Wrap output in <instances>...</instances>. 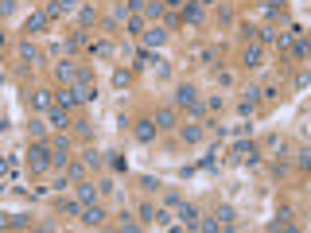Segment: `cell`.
Masks as SVG:
<instances>
[{"label": "cell", "mask_w": 311, "mask_h": 233, "mask_svg": "<svg viewBox=\"0 0 311 233\" xmlns=\"http://www.w3.org/2000/svg\"><path fill=\"white\" fill-rule=\"evenodd\" d=\"M93 20H97V12H93V8H82V12H78V24H82V28H89Z\"/></svg>", "instance_id": "cell-19"}, {"label": "cell", "mask_w": 311, "mask_h": 233, "mask_svg": "<svg viewBox=\"0 0 311 233\" xmlns=\"http://www.w3.org/2000/svg\"><path fill=\"white\" fill-rule=\"evenodd\" d=\"M59 105H62V109L78 105V93H74V89H62V93H59Z\"/></svg>", "instance_id": "cell-18"}, {"label": "cell", "mask_w": 311, "mask_h": 233, "mask_svg": "<svg viewBox=\"0 0 311 233\" xmlns=\"http://www.w3.org/2000/svg\"><path fill=\"white\" fill-rule=\"evenodd\" d=\"M43 28H47V16H43V12L28 16V31H31V35H35V31H43Z\"/></svg>", "instance_id": "cell-14"}, {"label": "cell", "mask_w": 311, "mask_h": 233, "mask_svg": "<svg viewBox=\"0 0 311 233\" xmlns=\"http://www.w3.org/2000/svg\"><path fill=\"white\" fill-rule=\"evenodd\" d=\"M234 160H249V163H257V148H253V144H237V148H234Z\"/></svg>", "instance_id": "cell-11"}, {"label": "cell", "mask_w": 311, "mask_h": 233, "mask_svg": "<svg viewBox=\"0 0 311 233\" xmlns=\"http://www.w3.org/2000/svg\"><path fill=\"white\" fill-rule=\"evenodd\" d=\"M214 218H218V225H230V221H234V206H218Z\"/></svg>", "instance_id": "cell-16"}, {"label": "cell", "mask_w": 311, "mask_h": 233, "mask_svg": "<svg viewBox=\"0 0 311 233\" xmlns=\"http://www.w3.org/2000/svg\"><path fill=\"white\" fill-rule=\"evenodd\" d=\"M55 74H59V82H78V70L70 66V62H59V66H55Z\"/></svg>", "instance_id": "cell-10"}, {"label": "cell", "mask_w": 311, "mask_h": 233, "mask_svg": "<svg viewBox=\"0 0 311 233\" xmlns=\"http://www.w3.org/2000/svg\"><path fill=\"white\" fill-rule=\"evenodd\" d=\"M194 101H198V97H194V86H179V89H175V105H183V109H191Z\"/></svg>", "instance_id": "cell-5"}, {"label": "cell", "mask_w": 311, "mask_h": 233, "mask_svg": "<svg viewBox=\"0 0 311 233\" xmlns=\"http://www.w3.org/2000/svg\"><path fill=\"white\" fill-rule=\"evenodd\" d=\"M93 198H97V187H93V183H82V187H78V202L86 206V202H93Z\"/></svg>", "instance_id": "cell-13"}, {"label": "cell", "mask_w": 311, "mask_h": 233, "mask_svg": "<svg viewBox=\"0 0 311 233\" xmlns=\"http://www.w3.org/2000/svg\"><path fill=\"white\" fill-rule=\"evenodd\" d=\"M113 51H117V47L109 43V39H101V43H89V55H93V58H113Z\"/></svg>", "instance_id": "cell-8"}, {"label": "cell", "mask_w": 311, "mask_h": 233, "mask_svg": "<svg viewBox=\"0 0 311 233\" xmlns=\"http://www.w3.org/2000/svg\"><path fill=\"white\" fill-rule=\"evenodd\" d=\"M156 125H152V121H136V140H140V144H148V140H156Z\"/></svg>", "instance_id": "cell-2"}, {"label": "cell", "mask_w": 311, "mask_h": 233, "mask_svg": "<svg viewBox=\"0 0 311 233\" xmlns=\"http://www.w3.org/2000/svg\"><path fill=\"white\" fill-rule=\"evenodd\" d=\"M0 47H4V31H0Z\"/></svg>", "instance_id": "cell-31"}, {"label": "cell", "mask_w": 311, "mask_h": 233, "mask_svg": "<svg viewBox=\"0 0 311 233\" xmlns=\"http://www.w3.org/2000/svg\"><path fill=\"white\" fill-rule=\"evenodd\" d=\"M194 4H198V8H206V4H214V0H194Z\"/></svg>", "instance_id": "cell-30"}, {"label": "cell", "mask_w": 311, "mask_h": 233, "mask_svg": "<svg viewBox=\"0 0 311 233\" xmlns=\"http://www.w3.org/2000/svg\"><path fill=\"white\" fill-rule=\"evenodd\" d=\"M74 93H78V101H93V97H97V89L89 86V78H78V86H74Z\"/></svg>", "instance_id": "cell-7"}, {"label": "cell", "mask_w": 311, "mask_h": 233, "mask_svg": "<svg viewBox=\"0 0 311 233\" xmlns=\"http://www.w3.org/2000/svg\"><path fill=\"white\" fill-rule=\"evenodd\" d=\"M24 58H28L31 66H35V62H39V51H35V47H31V43H24Z\"/></svg>", "instance_id": "cell-24"}, {"label": "cell", "mask_w": 311, "mask_h": 233, "mask_svg": "<svg viewBox=\"0 0 311 233\" xmlns=\"http://www.w3.org/2000/svg\"><path fill=\"white\" fill-rule=\"evenodd\" d=\"M82 160H86V163H93V167H97V163H101V156H97L93 148H86V152H82Z\"/></svg>", "instance_id": "cell-25"}, {"label": "cell", "mask_w": 311, "mask_h": 233, "mask_svg": "<svg viewBox=\"0 0 311 233\" xmlns=\"http://www.w3.org/2000/svg\"><path fill=\"white\" fill-rule=\"evenodd\" d=\"M62 214H82V202H62Z\"/></svg>", "instance_id": "cell-27"}, {"label": "cell", "mask_w": 311, "mask_h": 233, "mask_svg": "<svg viewBox=\"0 0 311 233\" xmlns=\"http://www.w3.org/2000/svg\"><path fill=\"white\" fill-rule=\"evenodd\" d=\"M43 16H47V20H59V16H62V8H59V4H55V0H51V4H47V8H43Z\"/></svg>", "instance_id": "cell-21"}, {"label": "cell", "mask_w": 311, "mask_h": 233, "mask_svg": "<svg viewBox=\"0 0 311 233\" xmlns=\"http://www.w3.org/2000/svg\"><path fill=\"white\" fill-rule=\"evenodd\" d=\"M35 105H39V109H51V93H47V89H39V93H35Z\"/></svg>", "instance_id": "cell-22"}, {"label": "cell", "mask_w": 311, "mask_h": 233, "mask_svg": "<svg viewBox=\"0 0 311 233\" xmlns=\"http://www.w3.org/2000/svg\"><path fill=\"white\" fill-rule=\"evenodd\" d=\"M175 214H179V221H183L187 229H191L194 221H198V210H194V206H187V202H179V206H175Z\"/></svg>", "instance_id": "cell-3"}, {"label": "cell", "mask_w": 311, "mask_h": 233, "mask_svg": "<svg viewBox=\"0 0 311 233\" xmlns=\"http://www.w3.org/2000/svg\"><path fill=\"white\" fill-rule=\"evenodd\" d=\"M55 4H59L62 12H66V8H74V0H55Z\"/></svg>", "instance_id": "cell-28"}, {"label": "cell", "mask_w": 311, "mask_h": 233, "mask_svg": "<svg viewBox=\"0 0 311 233\" xmlns=\"http://www.w3.org/2000/svg\"><path fill=\"white\" fill-rule=\"evenodd\" d=\"M183 20H187V24H202V8H198V4H187V8H183Z\"/></svg>", "instance_id": "cell-12"}, {"label": "cell", "mask_w": 311, "mask_h": 233, "mask_svg": "<svg viewBox=\"0 0 311 233\" xmlns=\"http://www.w3.org/2000/svg\"><path fill=\"white\" fill-rule=\"evenodd\" d=\"M257 101H261V89H257V86H249V89H245V97H241V113H249V109H253Z\"/></svg>", "instance_id": "cell-9"}, {"label": "cell", "mask_w": 311, "mask_h": 233, "mask_svg": "<svg viewBox=\"0 0 311 233\" xmlns=\"http://www.w3.org/2000/svg\"><path fill=\"white\" fill-rule=\"evenodd\" d=\"M198 136H202V129H198V125H187V129H183V140H187V144H194Z\"/></svg>", "instance_id": "cell-20"}, {"label": "cell", "mask_w": 311, "mask_h": 233, "mask_svg": "<svg viewBox=\"0 0 311 233\" xmlns=\"http://www.w3.org/2000/svg\"><path fill=\"white\" fill-rule=\"evenodd\" d=\"M51 125H59V129H62V125H66V109H55V113H51Z\"/></svg>", "instance_id": "cell-26"}, {"label": "cell", "mask_w": 311, "mask_h": 233, "mask_svg": "<svg viewBox=\"0 0 311 233\" xmlns=\"http://www.w3.org/2000/svg\"><path fill=\"white\" fill-rule=\"evenodd\" d=\"M152 125L156 129H175V109H160V113L152 117Z\"/></svg>", "instance_id": "cell-6"}, {"label": "cell", "mask_w": 311, "mask_h": 233, "mask_svg": "<svg viewBox=\"0 0 311 233\" xmlns=\"http://www.w3.org/2000/svg\"><path fill=\"white\" fill-rule=\"evenodd\" d=\"M0 175H8V160L4 156H0Z\"/></svg>", "instance_id": "cell-29"}, {"label": "cell", "mask_w": 311, "mask_h": 233, "mask_svg": "<svg viewBox=\"0 0 311 233\" xmlns=\"http://www.w3.org/2000/svg\"><path fill=\"white\" fill-rule=\"evenodd\" d=\"M28 163H31V171H43L47 163H51V148H47V144H35L28 152Z\"/></svg>", "instance_id": "cell-1"}, {"label": "cell", "mask_w": 311, "mask_h": 233, "mask_svg": "<svg viewBox=\"0 0 311 233\" xmlns=\"http://www.w3.org/2000/svg\"><path fill=\"white\" fill-rule=\"evenodd\" d=\"M245 66H261V47H257V43L245 51Z\"/></svg>", "instance_id": "cell-17"}, {"label": "cell", "mask_w": 311, "mask_h": 233, "mask_svg": "<svg viewBox=\"0 0 311 233\" xmlns=\"http://www.w3.org/2000/svg\"><path fill=\"white\" fill-rule=\"evenodd\" d=\"M82 221H86V225H101L105 221V214H101V206H82Z\"/></svg>", "instance_id": "cell-4"}, {"label": "cell", "mask_w": 311, "mask_h": 233, "mask_svg": "<svg viewBox=\"0 0 311 233\" xmlns=\"http://www.w3.org/2000/svg\"><path fill=\"white\" fill-rule=\"evenodd\" d=\"M113 86H117V89L129 86V70H117V74H113Z\"/></svg>", "instance_id": "cell-23"}, {"label": "cell", "mask_w": 311, "mask_h": 233, "mask_svg": "<svg viewBox=\"0 0 311 233\" xmlns=\"http://www.w3.org/2000/svg\"><path fill=\"white\" fill-rule=\"evenodd\" d=\"M163 39H167V35H163L160 28H152V31H144V43H148V47H160Z\"/></svg>", "instance_id": "cell-15"}]
</instances>
